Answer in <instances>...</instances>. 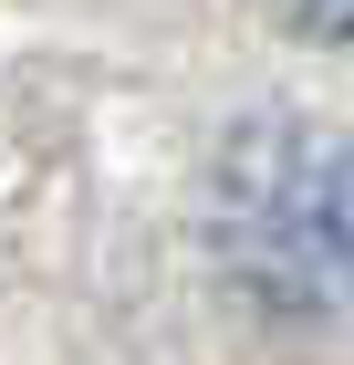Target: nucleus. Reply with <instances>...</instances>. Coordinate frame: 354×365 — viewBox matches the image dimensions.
Masks as SVG:
<instances>
[{"instance_id": "f03ea898", "label": "nucleus", "mask_w": 354, "mask_h": 365, "mask_svg": "<svg viewBox=\"0 0 354 365\" xmlns=\"http://www.w3.org/2000/svg\"><path fill=\"white\" fill-rule=\"evenodd\" d=\"M302 21H313V31L333 42V53L354 63V0H302Z\"/></svg>"}, {"instance_id": "f257e3e1", "label": "nucleus", "mask_w": 354, "mask_h": 365, "mask_svg": "<svg viewBox=\"0 0 354 365\" xmlns=\"http://www.w3.org/2000/svg\"><path fill=\"white\" fill-rule=\"evenodd\" d=\"M209 261L281 344L354 334V136L250 115L209 157Z\"/></svg>"}]
</instances>
